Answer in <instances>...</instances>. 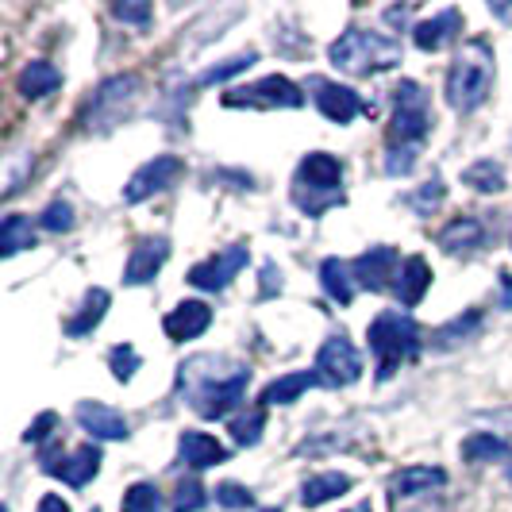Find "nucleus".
<instances>
[{
	"label": "nucleus",
	"mask_w": 512,
	"mask_h": 512,
	"mask_svg": "<svg viewBox=\"0 0 512 512\" xmlns=\"http://www.w3.org/2000/svg\"><path fill=\"white\" fill-rule=\"evenodd\" d=\"M77 424L89 432L93 439H128L131 436V424L124 412L108 409L101 401H81L74 409Z\"/></svg>",
	"instance_id": "dca6fc26"
},
{
	"label": "nucleus",
	"mask_w": 512,
	"mask_h": 512,
	"mask_svg": "<svg viewBox=\"0 0 512 512\" xmlns=\"http://www.w3.org/2000/svg\"><path fill=\"white\" fill-rule=\"evenodd\" d=\"M501 308H512V274H501Z\"/></svg>",
	"instance_id": "a18cd8bd"
},
{
	"label": "nucleus",
	"mask_w": 512,
	"mask_h": 512,
	"mask_svg": "<svg viewBox=\"0 0 512 512\" xmlns=\"http://www.w3.org/2000/svg\"><path fill=\"white\" fill-rule=\"evenodd\" d=\"M343 166L328 151H312L301 158L297 178H293V201L308 216H320L324 208L343 205Z\"/></svg>",
	"instance_id": "39448f33"
},
{
	"label": "nucleus",
	"mask_w": 512,
	"mask_h": 512,
	"mask_svg": "<svg viewBox=\"0 0 512 512\" xmlns=\"http://www.w3.org/2000/svg\"><path fill=\"white\" fill-rule=\"evenodd\" d=\"M54 424H58V416H54V412H43V416H39V420L24 432V439L27 443H43V439H51Z\"/></svg>",
	"instance_id": "79ce46f5"
},
{
	"label": "nucleus",
	"mask_w": 512,
	"mask_h": 512,
	"mask_svg": "<svg viewBox=\"0 0 512 512\" xmlns=\"http://www.w3.org/2000/svg\"><path fill=\"white\" fill-rule=\"evenodd\" d=\"M493 77H497L493 47H489L486 39H466L459 58H455L451 70H447V104H451L455 112H474V108H482L486 97L493 93Z\"/></svg>",
	"instance_id": "f03ea898"
},
{
	"label": "nucleus",
	"mask_w": 512,
	"mask_h": 512,
	"mask_svg": "<svg viewBox=\"0 0 512 512\" xmlns=\"http://www.w3.org/2000/svg\"><path fill=\"white\" fill-rule=\"evenodd\" d=\"M462 185H470V189H478V193H501V189H505V170H501L493 158H482V162L466 166Z\"/></svg>",
	"instance_id": "7c9ffc66"
},
{
	"label": "nucleus",
	"mask_w": 512,
	"mask_h": 512,
	"mask_svg": "<svg viewBox=\"0 0 512 512\" xmlns=\"http://www.w3.org/2000/svg\"><path fill=\"white\" fill-rule=\"evenodd\" d=\"M170 258V243L162 235H143L135 247H131V258L124 266V285H147L154 282V274L166 266Z\"/></svg>",
	"instance_id": "2eb2a0df"
},
{
	"label": "nucleus",
	"mask_w": 512,
	"mask_h": 512,
	"mask_svg": "<svg viewBox=\"0 0 512 512\" xmlns=\"http://www.w3.org/2000/svg\"><path fill=\"white\" fill-rule=\"evenodd\" d=\"M282 289V274L274 270V262H266V270H262V297H274Z\"/></svg>",
	"instance_id": "37998d69"
},
{
	"label": "nucleus",
	"mask_w": 512,
	"mask_h": 512,
	"mask_svg": "<svg viewBox=\"0 0 512 512\" xmlns=\"http://www.w3.org/2000/svg\"><path fill=\"white\" fill-rule=\"evenodd\" d=\"M401 255L397 247H370L366 255H359L351 262V274H355V285L359 289H370V293H385L397 285V274H401Z\"/></svg>",
	"instance_id": "f8f14e48"
},
{
	"label": "nucleus",
	"mask_w": 512,
	"mask_h": 512,
	"mask_svg": "<svg viewBox=\"0 0 512 512\" xmlns=\"http://www.w3.org/2000/svg\"><path fill=\"white\" fill-rule=\"evenodd\" d=\"M320 285H324V293L339 301V305H351L355 301V274H351V262H343V258H324V266H320Z\"/></svg>",
	"instance_id": "393cba45"
},
{
	"label": "nucleus",
	"mask_w": 512,
	"mask_h": 512,
	"mask_svg": "<svg viewBox=\"0 0 512 512\" xmlns=\"http://www.w3.org/2000/svg\"><path fill=\"white\" fill-rule=\"evenodd\" d=\"M478 328H482V308H466L462 316L447 320L443 328H436V332H432V347H436V351H451V347L466 343V339L478 332Z\"/></svg>",
	"instance_id": "bb28decb"
},
{
	"label": "nucleus",
	"mask_w": 512,
	"mask_h": 512,
	"mask_svg": "<svg viewBox=\"0 0 512 512\" xmlns=\"http://www.w3.org/2000/svg\"><path fill=\"white\" fill-rule=\"evenodd\" d=\"M205 505H208L205 486L197 478H185L178 486V493H174V512H201Z\"/></svg>",
	"instance_id": "c9c22d12"
},
{
	"label": "nucleus",
	"mask_w": 512,
	"mask_h": 512,
	"mask_svg": "<svg viewBox=\"0 0 512 512\" xmlns=\"http://www.w3.org/2000/svg\"><path fill=\"white\" fill-rule=\"evenodd\" d=\"M486 243V228L474 220V216H462V220H451L447 228L439 231V247L447 255H466V251H478Z\"/></svg>",
	"instance_id": "5701e85b"
},
{
	"label": "nucleus",
	"mask_w": 512,
	"mask_h": 512,
	"mask_svg": "<svg viewBox=\"0 0 512 512\" xmlns=\"http://www.w3.org/2000/svg\"><path fill=\"white\" fill-rule=\"evenodd\" d=\"M120 512H162V493L151 482H135L120 501Z\"/></svg>",
	"instance_id": "473e14b6"
},
{
	"label": "nucleus",
	"mask_w": 512,
	"mask_h": 512,
	"mask_svg": "<svg viewBox=\"0 0 512 512\" xmlns=\"http://www.w3.org/2000/svg\"><path fill=\"white\" fill-rule=\"evenodd\" d=\"M312 370H316L320 385L343 389V385H355L362 378V359L347 335H332V339H324V347L316 351V366H312Z\"/></svg>",
	"instance_id": "6e6552de"
},
{
	"label": "nucleus",
	"mask_w": 512,
	"mask_h": 512,
	"mask_svg": "<svg viewBox=\"0 0 512 512\" xmlns=\"http://www.w3.org/2000/svg\"><path fill=\"white\" fill-rule=\"evenodd\" d=\"M208 324H212V308H208L205 301H181L178 308H170V312H166L162 332L170 335L174 343H185V339L205 335Z\"/></svg>",
	"instance_id": "a211bd4d"
},
{
	"label": "nucleus",
	"mask_w": 512,
	"mask_h": 512,
	"mask_svg": "<svg viewBox=\"0 0 512 512\" xmlns=\"http://www.w3.org/2000/svg\"><path fill=\"white\" fill-rule=\"evenodd\" d=\"M43 470L54 474V478H62L66 486H89L93 478H97V470H101V447L97 443H85V447H77L74 455H51V451H43Z\"/></svg>",
	"instance_id": "ddd939ff"
},
{
	"label": "nucleus",
	"mask_w": 512,
	"mask_h": 512,
	"mask_svg": "<svg viewBox=\"0 0 512 512\" xmlns=\"http://www.w3.org/2000/svg\"><path fill=\"white\" fill-rule=\"evenodd\" d=\"M443 197H447V189H443V181L432 178V181H428V185H420V189L412 193V197H409V205L416 208L420 216H428V212H432V208H436L439 201H443Z\"/></svg>",
	"instance_id": "e433bc0d"
},
{
	"label": "nucleus",
	"mask_w": 512,
	"mask_h": 512,
	"mask_svg": "<svg viewBox=\"0 0 512 512\" xmlns=\"http://www.w3.org/2000/svg\"><path fill=\"white\" fill-rule=\"evenodd\" d=\"M428 285H432V266H428L420 255H412V258H405V266H401V274H397L393 293H397L401 308H416L420 301H424Z\"/></svg>",
	"instance_id": "412c9836"
},
{
	"label": "nucleus",
	"mask_w": 512,
	"mask_h": 512,
	"mask_svg": "<svg viewBox=\"0 0 512 512\" xmlns=\"http://www.w3.org/2000/svg\"><path fill=\"white\" fill-rule=\"evenodd\" d=\"M493 459H512L509 443L493 432H470L462 439V462L478 466V462H493Z\"/></svg>",
	"instance_id": "c85d7f7f"
},
{
	"label": "nucleus",
	"mask_w": 512,
	"mask_h": 512,
	"mask_svg": "<svg viewBox=\"0 0 512 512\" xmlns=\"http://www.w3.org/2000/svg\"><path fill=\"white\" fill-rule=\"evenodd\" d=\"M39 224H43L47 231H70L74 228V208L66 205V201H51L47 212L39 216Z\"/></svg>",
	"instance_id": "58836bf2"
},
{
	"label": "nucleus",
	"mask_w": 512,
	"mask_h": 512,
	"mask_svg": "<svg viewBox=\"0 0 512 512\" xmlns=\"http://www.w3.org/2000/svg\"><path fill=\"white\" fill-rule=\"evenodd\" d=\"M108 370H112V378H116V382H131V378H135V370H139V351H135L131 343L112 347V351H108Z\"/></svg>",
	"instance_id": "f704fd0d"
},
{
	"label": "nucleus",
	"mask_w": 512,
	"mask_h": 512,
	"mask_svg": "<svg viewBox=\"0 0 512 512\" xmlns=\"http://www.w3.org/2000/svg\"><path fill=\"white\" fill-rule=\"evenodd\" d=\"M39 512H70V505H66L58 493H47V497L39 501Z\"/></svg>",
	"instance_id": "c03bdc74"
},
{
	"label": "nucleus",
	"mask_w": 512,
	"mask_h": 512,
	"mask_svg": "<svg viewBox=\"0 0 512 512\" xmlns=\"http://www.w3.org/2000/svg\"><path fill=\"white\" fill-rule=\"evenodd\" d=\"M509 482H512V459H509Z\"/></svg>",
	"instance_id": "de8ad7c7"
},
{
	"label": "nucleus",
	"mask_w": 512,
	"mask_h": 512,
	"mask_svg": "<svg viewBox=\"0 0 512 512\" xmlns=\"http://www.w3.org/2000/svg\"><path fill=\"white\" fill-rule=\"evenodd\" d=\"M135 89H139V77L135 74H116L108 77L101 89L93 93V104L85 112V128H112L116 120H124L128 104L135 101Z\"/></svg>",
	"instance_id": "1a4fd4ad"
},
{
	"label": "nucleus",
	"mask_w": 512,
	"mask_h": 512,
	"mask_svg": "<svg viewBox=\"0 0 512 512\" xmlns=\"http://www.w3.org/2000/svg\"><path fill=\"white\" fill-rule=\"evenodd\" d=\"M247 262H251L247 243H231L220 255L197 262V266L189 270V285H197V289H205V293H220V289L231 285V278H239V270H247Z\"/></svg>",
	"instance_id": "9b49d317"
},
{
	"label": "nucleus",
	"mask_w": 512,
	"mask_h": 512,
	"mask_svg": "<svg viewBox=\"0 0 512 512\" xmlns=\"http://www.w3.org/2000/svg\"><path fill=\"white\" fill-rule=\"evenodd\" d=\"M335 70L351 77H374L382 70H393L401 62V43L385 39L378 31H366V27H351L328 47Z\"/></svg>",
	"instance_id": "7ed1b4c3"
},
{
	"label": "nucleus",
	"mask_w": 512,
	"mask_h": 512,
	"mask_svg": "<svg viewBox=\"0 0 512 512\" xmlns=\"http://www.w3.org/2000/svg\"><path fill=\"white\" fill-rule=\"evenodd\" d=\"M316 93V108L332 120V124H351L359 112H370L366 104H362V97L355 93V89H347V85H339V81H328V77H312L308 81Z\"/></svg>",
	"instance_id": "4468645a"
},
{
	"label": "nucleus",
	"mask_w": 512,
	"mask_h": 512,
	"mask_svg": "<svg viewBox=\"0 0 512 512\" xmlns=\"http://www.w3.org/2000/svg\"><path fill=\"white\" fill-rule=\"evenodd\" d=\"M412 166H416V151L412 147H389V158H385L389 174H412Z\"/></svg>",
	"instance_id": "a19ab883"
},
{
	"label": "nucleus",
	"mask_w": 512,
	"mask_h": 512,
	"mask_svg": "<svg viewBox=\"0 0 512 512\" xmlns=\"http://www.w3.org/2000/svg\"><path fill=\"white\" fill-rule=\"evenodd\" d=\"M108 289H89L85 293V301H81V308H77V316H70L66 320V335H74V339H81V335H89L97 324L104 320V312H108Z\"/></svg>",
	"instance_id": "a878e982"
},
{
	"label": "nucleus",
	"mask_w": 512,
	"mask_h": 512,
	"mask_svg": "<svg viewBox=\"0 0 512 512\" xmlns=\"http://www.w3.org/2000/svg\"><path fill=\"white\" fill-rule=\"evenodd\" d=\"M58 85H62V74L54 70L51 62H43V58L27 62L24 70H20V77H16V89L24 93L27 101H43V97H51Z\"/></svg>",
	"instance_id": "b1692460"
},
{
	"label": "nucleus",
	"mask_w": 512,
	"mask_h": 512,
	"mask_svg": "<svg viewBox=\"0 0 512 512\" xmlns=\"http://www.w3.org/2000/svg\"><path fill=\"white\" fill-rule=\"evenodd\" d=\"M447 486V474L439 466H405L389 478V493L393 497H420V493H432V489Z\"/></svg>",
	"instance_id": "4be33fe9"
},
{
	"label": "nucleus",
	"mask_w": 512,
	"mask_h": 512,
	"mask_svg": "<svg viewBox=\"0 0 512 512\" xmlns=\"http://www.w3.org/2000/svg\"><path fill=\"white\" fill-rule=\"evenodd\" d=\"M266 512H278V509H266Z\"/></svg>",
	"instance_id": "09e8293b"
},
{
	"label": "nucleus",
	"mask_w": 512,
	"mask_h": 512,
	"mask_svg": "<svg viewBox=\"0 0 512 512\" xmlns=\"http://www.w3.org/2000/svg\"><path fill=\"white\" fill-rule=\"evenodd\" d=\"M347 512H374L370 505H355V509H347Z\"/></svg>",
	"instance_id": "49530a36"
},
{
	"label": "nucleus",
	"mask_w": 512,
	"mask_h": 512,
	"mask_svg": "<svg viewBox=\"0 0 512 512\" xmlns=\"http://www.w3.org/2000/svg\"><path fill=\"white\" fill-rule=\"evenodd\" d=\"M216 505H224V509H247V505H255V493L247 486H239V482H224V486H216Z\"/></svg>",
	"instance_id": "4c0bfd02"
},
{
	"label": "nucleus",
	"mask_w": 512,
	"mask_h": 512,
	"mask_svg": "<svg viewBox=\"0 0 512 512\" xmlns=\"http://www.w3.org/2000/svg\"><path fill=\"white\" fill-rule=\"evenodd\" d=\"M27 247H35V224H31V216H20V212H12V216H4V224H0V255L12 258L27 251Z\"/></svg>",
	"instance_id": "c756f323"
},
{
	"label": "nucleus",
	"mask_w": 512,
	"mask_h": 512,
	"mask_svg": "<svg viewBox=\"0 0 512 512\" xmlns=\"http://www.w3.org/2000/svg\"><path fill=\"white\" fill-rule=\"evenodd\" d=\"M258 62V54L255 51H247V54H235V58H228V62H220V66H212V70H205V74L197 77V85L205 89V85H220V81H228V77L235 74H243L247 66H255Z\"/></svg>",
	"instance_id": "72a5a7b5"
},
{
	"label": "nucleus",
	"mask_w": 512,
	"mask_h": 512,
	"mask_svg": "<svg viewBox=\"0 0 512 512\" xmlns=\"http://www.w3.org/2000/svg\"><path fill=\"white\" fill-rule=\"evenodd\" d=\"M351 486H355V482H351L347 474L328 470V474H316V478H308L305 486H301V501H305L308 509H316V505H328L339 493H347Z\"/></svg>",
	"instance_id": "cd10ccee"
},
{
	"label": "nucleus",
	"mask_w": 512,
	"mask_h": 512,
	"mask_svg": "<svg viewBox=\"0 0 512 512\" xmlns=\"http://www.w3.org/2000/svg\"><path fill=\"white\" fill-rule=\"evenodd\" d=\"M366 339H370V351H374V370H378V382H389L401 362L416 359L420 351V324L412 320L409 312H382L374 316V324L366 328Z\"/></svg>",
	"instance_id": "20e7f679"
},
{
	"label": "nucleus",
	"mask_w": 512,
	"mask_h": 512,
	"mask_svg": "<svg viewBox=\"0 0 512 512\" xmlns=\"http://www.w3.org/2000/svg\"><path fill=\"white\" fill-rule=\"evenodd\" d=\"M112 16L124 20V24L147 27L151 24V4H128V0H120V4H112Z\"/></svg>",
	"instance_id": "ea45409f"
},
{
	"label": "nucleus",
	"mask_w": 512,
	"mask_h": 512,
	"mask_svg": "<svg viewBox=\"0 0 512 512\" xmlns=\"http://www.w3.org/2000/svg\"><path fill=\"white\" fill-rule=\"evenodd\" d=\"M251 385V370L243 362H231L228 355H197L178 366V393L205 420L228 416Z\"/></svg>",
	"instance_id": "f257e3e1"
},
{
	"label": "nucleus",
	"mask_w": 512,
	"mask_h": 512,
	"mask_svg": "<svg viewBox=\"0 0 512 512\" xmlns=\"http://www.w3.org/2000/svg\"><path fill=\"white\" fill-rule=\"evenodd\" d=\"M178 459L193 470H208V466H220L228 462V447L216 443L208 432H181L178 439Z\"/></svg>",
	"instance_id": "6ab92c4d"
},
{
	"label": "nucleus",
	"mask_w": 512,
	"mask_h": 512,
	"mask_svg": "<svg viewBox=\"0 0 512 512\" xmlns=\"http://www.w3.org/2000/svg\"><path fill=\"white\" fill-rule=\"evenodd\" d=\"M262 428H266V409L255 405V409H247L243 416H235L231 420V439L239 443V447H255L258 439H262Z\"/></svg>",
	"instance_id": "2f4dec72"
},
{
	"label": "nucleus",
	"mask_w": 512,
	"mask_h": 512,
	"mask_svg": "<svg viewBox=\"0 0 512 512\" xmlns=\"http://www.w3.org/2000/svg\"><path fill=\"white\" fill-rule=\"evenodd\" d=\"M312 385H320L316 370H293V374H282V378H274V382L262 389L258 405H262V409H274V405H293V401H301V393H308Z\"/></svg>",
	"instance_id": "aec40b11"
},
{
	"label": "nucleus",
	"mask_w": 512,
	"mask_h": 512,
	"mask_svg": "<svg viewBox=\"0 0 512 512\" xmlns=\"http://www.w3.org/2000/svg\"><path fill=\"white\" fill-rule=\"evenodd\" d=\"M432 135V104L416 81H401L393 89V120H389V147H420Z\"/></svg>",
	"instance_id": "423d86ee"
},
{
	"label": "nucleus",
	"mask_w": 512,
	"mask_h": 512,
	"mask_svg": "<svg viewBox=\"0 0 512 512\" xmlns=\"http://www.w3.org/2000/svg\"><path fill=\"white\" fill-rule=\"evenodd\" d=\"M181 174H185V162H181L178 154H154L151 162H143V166L128 178V185H124V201H128V205H139V201H147V197H154V193L170 189Z\"/></svg>",
	"instance_id": "9d476101"
},
{
	"label": "nucleus",
	"mask_w": 512,
	"mask_h": 512,
	"mask_svg": "<svg viewBox=\"0 0 512 512\" xmlns=\"http://www.w3.org/2000/svg\"><path fill=\"white\" fill-rule=\"evenodd\" d=\"M228 108H301L305 93L297 81H289L282 74H270L255 81V85H243V89H228L224 93Z\"/></svg>",
	"instance_id": "0eeeda50"
},
{
	"label": "nucleus",
	"mask_w": 512,
	"mask_h": 512,
	"mask_svg": "<svg viewBox=\"0 0 512 512\" xmlns=\"http://www.w3.org/2000/svg\"><path fill=\"white\" fill-rule=\"evenodd\" d=\"M459 31H462V12L459 8H443L439 16L420 20V24L412 27V43H416L420 51L436 54V51H443L447 43H455Z\"/></svg>",
	"instance_id": "f3484780"
}]
</instances>
